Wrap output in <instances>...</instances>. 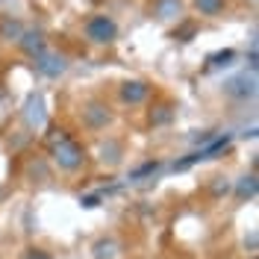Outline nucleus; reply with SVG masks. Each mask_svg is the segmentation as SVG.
Here are the masks:
<instances>
[{"label": "nucleus", "mask_w": 259, "mask_h": 259, "mask_svg": "<svg viewBox=\"0 0 259 259\" xmlns=\"http://www.w3.org/2000/svg\"><path fill=\"white\" fill-rule=\"evenodd\" d=\"M85 35H89L92 41H97V45H109V41H115V35H118V27H115L112 18L95 15L85 24Z\"/></svg>", "instance_id": "1"}, {"label": "nucleus", "mask_w": 259, "mask_h": 259, "mask_svg": "<svg viewBox=\"0 0 259 259\" xmlns=\"http://www.w3.org/2000/svg\"><path fill=\"white\" fill-rule=\"evenodd\" d=\"M53 159L59 162V168L74 171V168H80L82 165V150H80L77 142H71V139H59V145L53 147Z\"/></svg>", "instance_id": "2"}, {"label": "nucleus", "mask_w": 259, "mask_h": 259, "mask_svg": "<svg viewBox=\"0 0 259 259\" xmlns=\"http://www.w3.org/2000/svg\"><path fill=\"white\" fill-rule=\"evenodd\" d=\"M121 97H124L127 103H142V100L147 97V85L145 82H124Z\"/></svg>", "instance_id": "3"}, {"label": "nucleus", "mask_w": 259, "mask_h": 259, "mask_svg": "<svg viewBox=\"0 0 259 259\" xmlns=\"http://www.w3.org/2000/svg\"><path fill=\"white\" fill-rule=\"evenodd\" d=\"M21 38H24V48H27V53H32V56H41V50H45V38H41V32H24Z\"/></svg>", "instance_id": "4"}, {"label": "nucleus", "mask_w": 259, "mask_h": 259, "mask_svg": "<svg viewBox=\"0 0 259 259\" xmlns=\"http://www.w3.org/2000/svg\"><path fill=\"white\" fill-rule=\"evenodd\" d=\"M38 68H41L45 74H50V77H56V74L65 71V62L56 59V56H38Z\"/></svg>", "instance_id": "5"}, {"label": "nucleus", "mask_w": 259, "mask_h": 259, "mask_svg": "<svg viewBox=\"0 0 259 259\" xmlns=\"http://www.w3.org/2000/svg\"><path fill=\"white\" fill-rule=\"evenodd\" d=\"M194 3H197V9L203 15H218L224 9V0H194Z\"/></svg>", "instance_id": "6"}, {"label": "nucleus", "mask_w": 259, "mask_h": 259, "mask_svg": "<svg viewBox=\"0 0 259 259\" xmlns=\"http://www.w3.org/2000/svg\"><path fill=\"white\" fill-rule=\"evenodd\" d=\"M256 194V177L250 174V177H242V183H239V197H253Z\"/></svg>", "instance_id": "7"}, {"label": "nucleus", "mask_w": 259, "mask_h": 259, "mask_svg": "<svg viewBox=\"0 0 259 259\" xmlns=\"http://www.w3.org/2000/svg\"><path fill=\"white\" fill-rule=\"evenodd\" d=\"M180 12V0H162L159 3V15L162 18H174Z\"/></svg>", "instance_id": "8"}, {"label": "nucleus", "mask_w": 259, "mask_h": 259, "mask_svg": "<svg viewBox=\"0 0 259 259\" xmlns=\"http://www.w3.org/2000/svg\"><path fill=\"white\" fill-rule=\"evenodd\" d=\"M95 256L97 259H109V256H115V244L112 242H100L95 247Z\"/></svg>", "instance_id": "9"}, {"label": "nucleus", "mask_w": 259, "mask_h": 259, "mask_svg": "<svg viewBox=\"0 0 259 259\" xmlns=\"http://www.w3.org/2000/svg\"><path fill=\"white\" fill-rule=\"evenodd\" d=\"M27 259H50L48 253H41V250H30V256Z\"/></svg>", "instance_id": "10"}]
</instances>
